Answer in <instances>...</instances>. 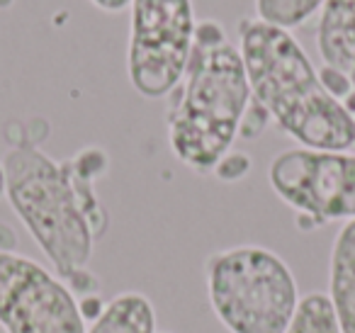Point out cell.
<instances>
[{"instance_id":"1","label":"cell","mask_w":355,"mask_h":333,"mask_svg":"<svg viewBox=\"0 0 355 333\" xmlns=\"http://www.w3.org/2000/svg\"><path fill=\"white\" fill-rule=\"evenodd\" d=\"M239 51L253 98L287 137L314 151L355 146V117L324 90L314 64L292 32L258 17H243Z\"/></svg>"},{"instance_id":"7","label":"cell","mask_w":355,"mask_h":333,"mask_svg":"<svg viewBox=\"0 0 355 333\" xmlns=\"http://www.w3.org/2000/svg\"><path fill=\"white\" fill-rule=\"evenodd\" d=\"M0 326L6 333H85L64 280L27 255L0 250Z\"/></svg>"},{"instance_id":"15","label":"cell","mask_w":355,"mask_h":333,"mask_svg":"<svg viewBox=\"0 0 355 333\" xmlns=\"http://www.w3.org/2000/svg\"><path fill=\"white\" fill-rule=\"evenodd\" d=\"M270 119H272L270 112L253 98L251 103H248L246 112H243L241 124H239V139H243V142H256V139L268 129Z\"/></svg>"},{"instance_id":"3","label":"cell","mask_w":355,"mask_h":333,"mask_svg":"<svg viewBox=\"0 0 355 333\" xmlns=\"http://www.w3.org/2000/svg\"><path fill=\"white\" fill-rule=\"evenodd\" d=\"M8 202L22 219L42 253L66 278L88 268L95 236L80 207L78 176L69 161H54L35 144H12L3 156Z\"/></svg>"},{"instance_id":"8","label":"cell","mask_w":355,"mask_h":333,"mask_svg":"<svg viewBox=\"0 0 355 333\" xmlns=\"http://www.w3.org/2000/svg\"><path fill=\"white\" fill-rule=\"evenodd\" d=\"M316 49L326 66L350 71L355 64V0H324L316 25Z\"/></svg>"},{"instance_id":"25","label":"cell","mask_w":355,"mask_h":333,"mask_svg":"<svg viewBox=\"0 0 355 333\" xmlns=\"http://www.w3.org/2000/svg\"><path fill=\"white\" fill-rule=\"evenodd\" d=\"M348 76H350V83H353V88H355V64H353V66H350Z\"/></svg>"},{"instance_id":"10","label":"cell","mask_w":355,"mask_h":333,"mask_svg":"<svg viewBox=\"0 0 355 333\" xmlns=\"http://www.w3.org/2000/svg\"><path fill=\"white\" fill-rule=\"evenodd\" d=\"M85 333H156V311L141 292H122Z\"/></svg>"},{"instance_id":"22","label":"cell","mask_w":355,"mask_h":333,"mask_svg":"<svg viewBox=\"0 0 355 333\" xmlns=\"http://www.w3.org/2000/svg\"><path fill=\"white\" fill-rule=\"evenodd\" d=\"M340 105H343V110L350 114V117H355V88L350 90V93L345 95L343 100H340Z\"/></svg>"},{"instance_id":"26","label":"cell","mask_w":355,"mask_h":333,"mask_svg":"<svg viewBox=\"0 0 355 333\" xmlns=\"http://www.w3.org/2000/svg\"><path fill=\"white\" fill-rule=\"evenodd\" d=\"M156 333H168V331H156Z\"/></svg>"},{"instance_id":"17","label":"cell","mask_w":355,"mask_h":333,"mask_svg":"<svg viewBox=\"0 0 355 333\" xmlns=\"http://www.w3.org/2000/svg\"><path fill=\"white\" fill-rule=\"evenodd\" d=\"M64 284L69 287V292L73 294L76 299H83V297H90V294H100V280L95 273H90L88 268H78L73 270L71 275H66Z\"/></svg>"},{"instance_id":"14","label":"cell","mask_w":355,"mask_h":333,"mask_svg":"<svg viewBox=\"0 0 355 333\" xmlns=\"http://www.w3.org/2000/svg\"><path fill=\"white\" fill-rule=\"evenodd\" d=\"M251 168H253L251 156H248L246 151H234L232 148V151H227L222 158H219L212 173L219 182L232 185V182H241L243 178L251 173Z\"/></svg>"},{"instance_id":"21","label":"cell","mask_w":355,"mask_h":333,"mask_svg":"<svg viewBox=\"0 0 355 333\" xmlns=\"http://www.w3.org/2000/svg\"><path fill=\"white\" fill-rule=\"evenodd\" d=\"M95 8H100L103 12H110V15H114V12H122L129 8V3L132 0H90Z\"/></svg>"},{"instance_id":"16","label":"cell","mask_w":355,"mask_h":333,"mask_svg":"<svg viewBox=\"0 0 355 333\" xmlns=\"http://www.w3.org/2000/svg\"><path fill=\"white\" fill-rule=\"evenodd\" d=\"M316 76H319V83L324 85L326 93H329L334 100H338V103L353 90L348 71H340V69H336V66L324 64L321 69H316Z\"/></svg>"},{"instance_id":"13","label":"cell","mask_w":355,"mask_h":333,"mask_svg":"<svg viewBox=\"0 0 355 333\" xmlns=\"http://www.w3.org/2000/svg\"><path fill=\"white\" fill-rule=\"evenodd\" d=\"M69 163H71V168H73L76 176L83 178V180H88V182L100 180V178H105L110 171V156H107V151L100 146L80 148L73 158H69Z\"/></svg>"},{"instance_id":"4","label":"cell","mask_w":355,"mask_h":333,"mask_svg":"<svg viewBox=\"0 0 355 333\" xmlns=\"http://www.w3.org/2000/svg\"><path fill=\"white\" fill-rule=\"evenodd\" d=\"M207 297L229 333H285L300 307L287 263L263 246L217 250L205 263Z\"/></svg>"},{"instance_id":"19","label":"cell","mask_w":355,"mask_h":333,"mask_svg":"<svg viewBox=\"0 0 355 333\" xmlns=\"http://www.w3.org/2000/svg\"><path fill=\"white\" fill-rule=\"evenodd\" d=\"M76 302H78L80 318H83L85 323H95L105 314V309H107V302H105L100 294H90V297L76 299Z\"/></svg>"},{"instance_id":"23","label":"cell","mask_w":355,"mask_h":333,"mask_svg":"<svg viewBox=\"0 0 355 333\" xmlns=\"http://www.w3.org/2000/svg\"><path fill=\"white\" fill-rule=\"evenodd\" d=\"M8 192V176H6V166L0 161V197H6Z\"/></svg>"},{"instance_id":"2","label":"cell","mask_w":355,"mask_h":333,"mask_svg":"<svg viewBox=\"0 0 355 333\" xmlns=\"http://www.w3.org/2000/svg\"><path fill=\"white\" fill-rule=\"evenodd\" d=\"M168 105V144L195 173H212L232 151L239 124L253 100L241 51L232 42L212 49L193 46L183 80Z\"/></svg>"},{"instance_id":"9","label":"cell","mask_w":355,"mask_h":333,"mask_svg":"<svg viewBox=\"0 0 355 333\" xmlns=\"http://www.w3.org/2000/svg\"><path fill=\"white\" fill-rule=\"evenodd\" d=\"M329 299L336 309L340 333H355V219L340 226L331 248Z\"/></svg>"},{"instance_id":"6","label":"cell","mask_w":355,"mask_h":333,"mask_svg":"<svg viewBox=\"0 0 355 333\" xmlns=\"http://www.w3.org/2000/svg\"><path fill=\"white\" fill-rule=\"evenodd\" d=\"M268 180L285 205L319 226L355 219V153L287 148L270 161Z\"/></svg>"},{"instance_id":"11","label":"cell","mask_w":355,"mask_h":333,"mask_svg":"<svg viewBox=\"0 0 355 333\" xmlns=\"http://www.w3.org/2000/svg\"><path fill=\"white\" fill-rule=\"evenodd\" d=\"M285 333H340L336 309L329 294L311 292L300 299V307Z\"/></svg>"},{"instance_id":"12","label":"cell","mask_w":355,"mask_h":333,"mask_svg":"<svg viewBox=\"0 0 355 333\" xmlns=\"http://www.w3.org/2000/svg\"><path fill=\"white\" fill-rule=\"evenodd\" d=\"M324 0H256V17L292 32L321 10Z\"/></svg>"},{"instance_id":"18","label":"cell","mask_w":355,"mask_h":333,"mask_svg":"<svg viewBox=\"0 0 355 333\" xmlns=\"http://www.w3.org/2000/svg\"><path fill=\"white\" fill-rule=\"evenodd\" d=\"M227 30L217 20H200L195 27V46L198 49H212V46L227 44Z\"/></svg>"},{"instance_id":"20","label":"cell","mask_w":355,"mask_h":333,"mask_svg":"<svg viewBox=\"0 0 355 333\" xmlns=\"http://www.w3.org/2000/svg\"><path fill=\"white\" fill-rule=\"evenodd\" d=\"M17 248V234L12 231V226L0 221V250L3 253H15Z\"/></svg>"},{"instance_id":"24","label":"cell","mask_w":355,"mask_h":333,"mask_svg":"<svg viewBox=\"0 0 355 333\" xmlns=\"http://www.w3.org/2000/svg\"><path fill=\"white\" fill-rule=\"evenodd\" d=\"M12 3H15V0H0V10H8Z\"/></svg>"},{"instance_id":"5","label":"cell","mask_w":355,"mask_h":333,"mask_svg":"<svg viewBox=\"0 0 355 333\" xmlns=\"http://www.w3.org/2000/svg\"><path fill=\"white\" fill-rule=\"evenodd\" d=\"M193 0L129 3L127 74L141 98H168L183 80L195 46Z\"/></svg>"}]
</instances>
